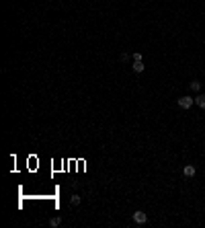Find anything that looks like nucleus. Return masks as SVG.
<instances>
[{
	"mask_svg": "<svg viewBox=\"0 0 205 228\" xmlns=\"http://www.w3.org/2000/svg\"><path fill=\"white\" fill-rule=\"evenodd\" d=\"M133 222H136V224H146V222H148V216L137 210V212H133Z\"/></svg>",
	"mask_w": 205,
	"mask_h": 228,
	"instance_id": "1",
	"label": "nucleus"
},
{
	"mask_svg": "<svg viewBox=\"0 0 205 228\" xmlns=\"http://www.w3.org/2000/svg\"><path fill=\"white\" fill-rule=\"evenodd\" d=\"M191 105H193L191 97H181V99H178V107H181V109H189Z\"/></svg>",
	"mask_w": 205,
	"mask_h": 228,
	"instance_id": "2",
	"label": "nucleus"
},
{
	"mask_svg": "<svg viewBox=\"0 0 205 228\" xmlns=\"http://www.w3.org/2000/svg\"><path fill=\"white\" fill-rule=\"evenodd\" d=\"M183 173H184V177H195V166L187 165V166L183 169Z\"/></svg>",
	"mask_w": 205,
	"mask_h": 228,
	"instance_id": "3",
	"label": "nucleus"
},
{
	"mask_svg": "<svg viewBox=\"0 0 205 228\" xmlns=\"http://www.w3.org/2000/svg\"><path fill=\"white\" fill-rule=\"evenodd\" d=\"M195 103H197L201 109H205V95H199V97L195 99Z\"/></svg>",
	"mask_w": 205,
	"mask_h": 228,
	"instance_id": "4",
	"label": "nucleus"
},
{
	"mask_svg": "<svg viewBox=\"0 0 205 228\" xmlns=\"http://www.w3.org/2000/svg\"><path fill=\"white\" fill-rule=\"evenodd\" d=\"M133 70L136 72H144V62H133Z\"/></svg>",
	"mask_w": 205,
	"mask_h": 228,
	"instance_id": "5",
	"label": "nucleus"
},
{
	"mask_svg": "<svg viewBox=\"0 0 205 228\" xmlns=\"http://www.w3.org/2000/svg\"><path fill=\"white\" fill-rule=\"evenodd\" d=\"M49 224H51V226H60V224H62V218H58V216H55V218H51V222H49Z\"/></svg>",
	"mask_w": 205,
	"mask_h": 228,
	"instance_id": "6",
	"label": "nucleus"
},
{
	"mask_svg": "<svg viewBox=\"0 0 205 228\" xmlns=\"http://www.w3.org/2000/svg\"><path fill=\"white\" fill-rule=\"evenodd\" d=\"M191 89H193V90H201V82H199V80H193V82H191Z\"/></svg>",
	"mask_w": 205,
	"mask_h": 228,
	"instance_id": "7",
	"label": "nucleus"
},
{
	"mask_svg": "<svg viewBox=\"0 0 205 228\" xmlns=\"http://www.w3.org/2000/svg\"><path fill=\"white\" fill-rule=\"evenodd\" d=\"M70 201H72V206H78V203H80V197H78V195H72Z\"/></svg>",
	"mask_w": 205,
	"mask_h": 228,
	"instance_id": "8",
	"label": "nucleus"
},
{
	"mask_svg": "<svg viewBox=\"0 0 205 228\" xmlns=\"http://www.w3.org/2000/svg\"><path fill=\"white\" fill-rule=\"evenodd\" d=\"M144 58H142V54H140V51H137V54H133V62H142Z\"/></svg>",
	"mask_w": 205,
	"mask_h": 228,
	"instance_id": "9",
	"label": "nucleus"
}]
</instances>
